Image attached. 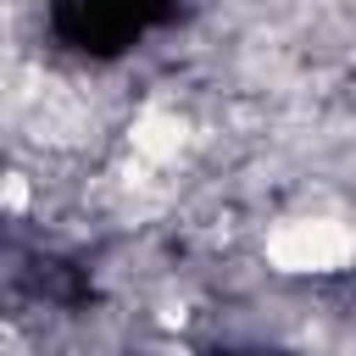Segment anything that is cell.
I'll use <instances>...</instances> for the list:
<instances>
[{"mask_svg": "<svg viewBox=\"0 0 356 356\" xmlns=\"http://www.w3.org/2000/svg\"><path fill=\"white\" fill-rule=\"evenodd\" d=\"M267 256L278 273H339L350 256H356V222L350 217H289L278 222V234L267 239Z\"/></svg>", "mask_w": 356, "mask_h": 356, "instance_id": "6da1fadb", "label": "cell"}]
</instances>
